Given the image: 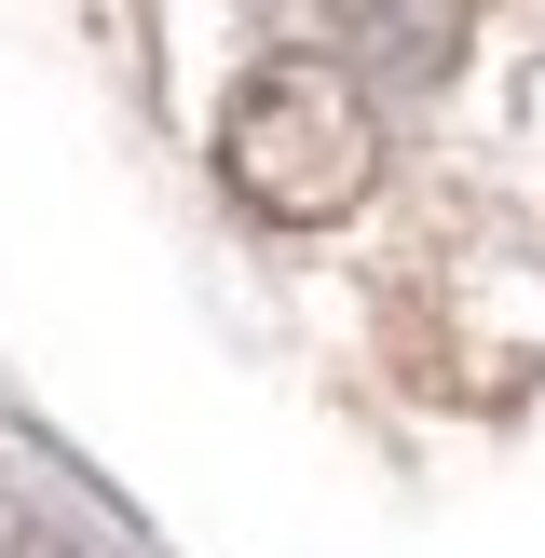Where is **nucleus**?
<instances>
[{
  "instance_id": "1",
  "label": "nucleus",
  "mask_w": 545,
  "mask_h": 558,
  "mask_svg": "<svg viewBox=\"0 0 545 558\" xmlns=\"http://www.w3.org/2000/svg\"><path fill=\"white\" fill-rule=\"evenodd\" d=\"M218 163H232V191H245L259 218H341L354 191H368V109H354L341 69L287 54V69H259V82L232 96Z\"/></svg>"
},
{
  "instance_id": "2",
  "label": "nucleus",
  "mask_w": 545,
  "mask_h": 558,
  "mask_svg": "<svg viewBox=\"0 0 545 558\" xmlns=\"http://www.w3.org/2000/svg\"><path fill=\"white\" fill-rule=\"evenodd\" d=\"M327 14H341L396 82H436V69L463 54V0H327Z\"/></svg>"
}]
</instances>
